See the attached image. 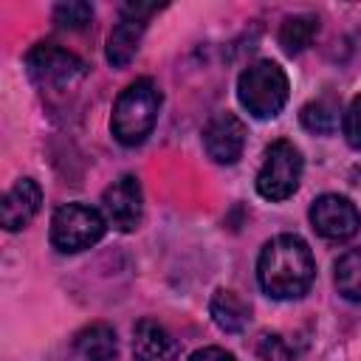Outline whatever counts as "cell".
<instances>
[{
	"label": "cell",
	"instance_id": "19",
	"mask_svg": "<svg viewBox=\"0 0 361 361\" xmlns=\"http://www.w3.org/2000/svg\"><path fill=\"white\" fill-rule=\"evenodd\" d=\"M257 355L259 361H293L296 350L285 341V336L279 333H262L257 341Z\"/></svg>",
	"mask_w": 361,
	"mask_h": 361
},
{
	"label": "cell",
	"instance_id": "8",
	"mask_svg": "<svg viewBox=\"0 0 361 361\" xmlns=\"http://www.w3.org/2000/svg\"><path fill=\"white\" fill-rule=\"evenodd\" d=\"M158 8L161 6H155V3H127V6H121V17H118L116 28L110 31L107 48H104V56H107V62L113 68L130 65V59L138 51V42H141V34L147 28V20Z\"/></svg>",
	"mask_w": 361,
	"mask_h": 361
},
{
	"label": "cell",
	"instance_id": "12",
	"mask_svg": "<svg viewBox=\"0 0 361 361\" xmlns=\"http://www.w3.org/2000/svg\"><path fill=\"white\" fill-rule=\"evenodd\" d=\"M175 353H178V344L161 322L141 319L133 327V355H135V361H172Z\"/></svg>",
	"mask_w": 361,
	"mask_h": 361
},
{
	"label": "cell",
	"instance_id": "4",
	"mask_svg": "<svg viewBox=\"0 0 361 361\" xmlns=\"http://www.w3.org/2000/svg\"><path fill=\"white\" fill-rule=\"evenodd\" d=\"M107 231L102 209L87 203H65L51 217V245L59 254H79L93 248Z\"/></svg>",
	"mask_w": 361,
	"mask_h": 361
},
{
	"label": "cell",
	"instance_id": "17",
	"mask_svg": "<svg viewBox=\"0 0 361 361\" xmlns=\"http://www.w3.org/2000/svg\"><path fill=\"white\" fill-rule=\"evenodd\" d=\"M302 118V127L316 133V135H330L336 127H338V107L327 99H316V102H307L299 113Z\"/></svg>",
	"mask_w": 361,
	"mask_h": 361
},
{
	"label": "cell",
	"instance_id": "21",
	"mask_svg": "<svg viewBox=\"0 0 361 361\" xmlns=\"http://www.w3.org/2000/svg\"><path fill=\"white\" fill-rule=\"evenodd\" d=\"M186 361H237V358L228 350H223V347H200Z\"/></svg>",
	"mask_w": 361,
	"mask_h": 361
},
{
	"label": "cell",
	"instance_id": "9",
	"mask_svg": "<svg viewBox=\"0 0 361 361\" xmlns=\"http://www.w3.org/2000/svg\"><path fill=\"white\" fill-rule=\"evenodd\" d=\"M102 214L118 231H135L144 217V192L135 175H121L102 192Z\"/></svg>",
	"mask_w": 361,
	"mask_h": 361
},
{
	"label": "cell",
	"instance_id": "15",
	"mask_svg": "<svg viewBox=\"0 0 361 361\" xmlns=\"http://www.w3.org/2000/svg\"><path fill=\"white\" fill-rule=\"evenodd\" d=\"M316 31H319V20L313 17V14H293V17H288L285 23H282V28H279V45H282V51L285 54H302L310 42H313V37H316Z\"/></svg>",
	"mask_w": 361,
	"mask_h": 361
},
{
	"label": "cell",
	"instance_id": "14",
	"mask_svg": "<svg viewBox=\"0 0 361 361\" xmlns=\"http://www.w3.org/2000/svg\"><path fill=\"white\" fill-rule=\"evenodd\" d=\"M209 313L214 319V324L223 330V333H240L248 319H251V307L245 299H240L234 290H214L212 302H209Z\"/></svg>",
	"mask_w": 361,
	"mask_h": 361
},
{
	"label": "cell",
	"instance_id": "13",
	"mask_svg": "<svg viewBox=\"0 0 361 361\" xmlns=\"http://www.w3.org/2000/svg\"><path fill=\"white\" fill-rule=\"evenodd\" d=\"M73 353L79 361H113L118 353L116 344V330L104 322L87 324L85 330L76 333L73 338Z\"/></svg>",
	"mask_w": 361,
	"mask_h": 361
},
{
	"label": "cell",
	"instance_id": "1",
	"mask_svg": "<svg viewBox=\"0 0 361 361\" xmlns=\"http://www.w3.org/2000/svg\"><path fill=\"white\" fill-rule=\"evenodd\" d=\"M259 288L271 299H299L316 279V259L299 234H276L257 257Z\"/></svg>",
	"mask_w": 361,
	"mask_h": 361
},
{
	"label": "cell",
	"instance_id": "20",
	"mask_svg": "<svg viewBox=\"0 0 361 361\" xmlns=\"http://www.w3.org/2000/svg\"><path fill=\"white\" fill-rule=\"evenodd\" d=\"M341 133H344L347 144L361 152V93L347 104V110L341 116Z\"/></svg>",
	"mask_w": 361,
	"mask_h": 361
},
{
	"label": "cell",
	"instance_id": "16",
	"mask_svg": "<svg viewBox=\"0 0 361 361\" xmlns=\"http://www.w3.org/2000/svg\"><path fill=\"white\" fill-rule=\"evenodd\" d=\"M336 288L344 299L361 305V245L350 248L336 262Z\"/></svg>",
	"mask_w": 361,
	"mask_h": 361
},
{
	"label": "cell",
	"instance_id": "2",
	"mask_svg": "<svg viewBox=\"0 0 361 361\" xmlns=\"http://www.w3.org/2000/svg\"><path fill=\"white\" fill-rule=\"evenodd\" d=\"M161 102H164V96L152 76H141V79L130 82L113 104V118H110L113 138L124 147L144 144L158 121Z\"/></svg>",
	"mask_w": 361,
	"mask_h": 361
},
{
	"label": "cell",
	"instance_id": "6",
	"mask_svg": "<svg viewBox=\"0 0 361 361\" xmlns=\"http://www.w3.org/2000/svg\"><path fill=\"white\" fill-rule=\"evenodd\" d=\"M25 68H28V76L42 87H71L87 71V65L76 54L54 42H37L25 54Z\"/></svg>",
	"mask_w": 361,
	"mask_h": 361
},
{
	"label": "cell",
	"instance_id": "11",
	"mask_svg": "<svg viewBox=\"0 0 361 361\" xmlns=\"http://www.w3.org/2000/svg\"><path fill=\"white\" fill-rule=\"evenodd\" d=\"M42 206V189L34 178H20L0 200V223L6 231L25 228Z\"/></svg>",
	"mask_w": 361,
	"mask_h": 361
},
{
	"label": "cell",
	"instance_id": "10",
	"mask_svg": "<svg viewBox=\"0 0 361 361\" xmlns=\"http://www.w3.org/2000/svg\"><path fill=\"white\" fill-rule=\"evenodd\" d=\"M245 124L234 113H217L203 127V149L214 164H237L245 149Z\"/></svg>",
	"mask_w": 361,
	"mask_h": 361
},
{
	"label": "cell",
	"instance_id": "18",
	"mask_svg": "<svg viewBox=\"0 0 361 361\" xmlns=\"http://www.w3.org/2000/svg\"><path fill=\"white\" fill-rule=\"evenodd\" d=\"M93 20V6L85 3V0H68V3H59L54 8V23L56 28H68V31H79L85 25H90Z\"/></svg>",
	"mask_w": 361,
	"mask_h": 361
},
{
	"label": "cell",
	"instance_id": "7",
	"mask_svg": "<svg viewBox=\"0 0 361 361\" xmlns=\"http://www.w3.org/2000/svg\"><path fill=\"white\" fill-rule=\"evenodd\" d=\"M310 226L319 237L324 240H333V243H344L350 237L358 234L361 228V212L358 206L344 197V195H336V192H327V195H319L313 203H310Z\"/></svg>",
	"mask_w": 361,
	"mask_h": 361
},
{
	"label": "cell",
	"instance_id": "3",
	"mask_svg": "<svg viewBox=\"0 0 361 361\" xmlns=\"http://www.w3.org/2000/svg\"><path fill=\"white\" fill-rule=\"evenodd\" d=\"M290 96L288 73L274 59H257L237 76V99L254 118H274Z\"/></svg>",
	"mask_w": 361,
	"mask_h": 361
},
{
	"label": "cell",
	"instance_id": "5",
	"mask_svg": "<svg viewBox=\"0 0 361 361\" xmlns=\"http://www.w3.org/2000/svg\"><path fill=\"white\" fill-rule=\"evenodd\" d=\"M302 172H305V161H302L299 147L293 141H288V138L274 141L265 149V161H262V166L257 172L259 197H265L271 203L288 200L299 189Z\"/></svg>",
	"mask_w": 361,
	"mask_h": 361
}]
</instances>
